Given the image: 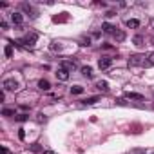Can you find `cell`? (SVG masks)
<instances>
[{"instance_id": "52a82bcc", "label": "cell", "mask_w": 154, "mask_h": 154, "mask_svg": "<svg viewBox=\"0 0 154 154\" xmlns=\"http://www.w3.org/2000/svg\"><path fill=\"white\" fill-rule=\"evenodd\" d=\"M11 22H13L15 26H22V24H24V17H22V13H18V11L11 13Z\"/></svg>"}, {"instance_id": "f546056e", "label": "cell", "mask_w": 154, "mask_h": 154, "mask_svg": "<svg viewBox=\"0 0 154 154\" xmlns=\"http://www.w3.org/2000/svg\"><path fill=\"white\" fill-rule=\"evenodd\" d=\"M152 42H154V38H152Z\"/></svg>"}, {"instance_id": "ffe728a7", "label": "cell", "mask_w": 154, "mask_h": 154, "mask_svg": "<svg viewBox=\"0 0 154 154\" xmlns=\"http://www.w3.org/2000/svg\"><path fill=\"white\" fill-rule=\"evenodd\" d=\"M4 54H6L8 58H11V56H13V45H11V44H8V45L4 47Z\"/></svg>"}, {"instance_id": "4fadbf2b", "label": "cell", "mask_w": 154, "mask_h": 154, "mask_svg": "<svg viewBox=\"0 0 154 154\" xmlns=\"http://www.w3.org/2000/svg\"><path fill=\"white\" fill-rule=\"evenodd\" d=\"M125 98H129V100H143V94H140V93H132V91H127V93H125Z\"/></svg>"}, {"instance_id": "8992f818", "label": "cell", "mask_w": 154, "mask_h": 154, "mask_svg": "<svg viewBox=\"0 0 154 154\" xmlns=\"http://www.w3.org/2000/svg\"><path fill=\"white\" fill-rule=\"evenodd\" d=\"M56 78H58L60 82H67V80H69V71H65L63 67H58V71H56Z\"/></svg>"}, {"instance_id": "cb8c5ba5", "label": "cell", "mask_w": 154, "mask_h": 154, "mask_svg": "<svg viewBox=\"0 0 154 154\" xmlns=\"http://www.w3.org/2000/svg\"><path fill=\"white\" fill-rule=\"evenodd\" d=\"M18 138H20V140H24V138H26V132H24V129H20V131H18Z\"/></svg>"}, {"instance_id": "6da1fadb", "label": "cell", "mask_w": 154, "mask_h": 154, "mask_svg": "<svg viewBox=\"0 0 154 154\" xmlns=\"http://www.w3.org/2000/svg\"><path fill=\"white\" fill-rule=\"evenodd\" d=\"M2 89H4V91H9V93H15V91L20 89V84H18V80H15V78H6V80L2 82Z\"/></svg>"}, {"instance_id": "2e32d148", "label": "cell", "mask_w": 154, "mask_h": 154, "mask_svg": "<svg viewBox=\"0 0 154 154\" xmlns=\"http://www.w3.org/2000/svg\"><path fill=\"white\" fill-rule=\"evenodd\" d=\"M2 116H8V118L17 116V111H15V109H11V107H4V109H2Z\"/></svg>"}, {"instance_id": "83f0119b", "label": "cell", "mask_w": 154, "mask_h": 154, "mask_svg": "<svg viewBox=\"0 0 154 154\" xmlns=\"http://www.w3.org/2000/svg\"><path fill=\"white\" fill-rule=\"evenodd\" d=\"M2 154H9V150H8L6 147H2Z\"/></svg>"}, {"instance_id": "9a60e30c", "label": "cell", "mask_w": 154, "mask_h": 154, "mask_svg": "<svg viewBox=\"0 0 154 154\" xmlns=\"http://www.w3.org/2000/svg\"><path fill=\"white\" fill-rule=\"evenodd\" d=\"M82 74L85 76V78H93V74H94V72H93V67L84 65V67H82Z\"/></svg>"}, {"instance_id": "7a4b0ae2", "label": "cell", "mask_w": 154, "mask_h": 154, "mask_svg": "<svg viewBox=\"0 0 154 154\" xmlns=\"http://www.w3.org/2000/svg\"><path fill=\"white\" fill-rule=\"evenodd\" d=\"M36 38H38V36H36L35 33H27V35H26V36H22L17 44H18V45H24V47H33V45H35V42H36Z\"/></svg>"}, {"instance_id": "d4e9b609", "label": "cell", "mask_w": 154, "mask_h": 154, "mask_svg": "<svg viewBox=\"0 0 154 154\" xmlns=\"http://www.w3.org/2000/svg\"><path fill=\"white\" fill-rule=\"evenodd\" d=\"M116 103H118V105H125V103H127V102H125V100H123V98H118V100H116Z\"/></svg>"}, {"instance_id": "5bb4252c", "label": "cell", "mask_w": 154, "mask_h": 154, "mask_svg": "<svg viewBox=\"0 0 154 154\" xmlns=\"http://www.w3.org/2000/svg\"><path fill=\"white\" fill-rule=\"evenodd\" d=\"M96 89H100L102 93H107L109 91V84L105 80H100V82H96Z\"/></svg>"}, {"instance_id": "f1b7e54d", "label": "cell", "mask_w": 154, "mask_h": 154, "mask_svg": "<svg viewBox=\"0 0 154 154\" xmlns=\"http://www.w3.org/2000/svg\"><path fill=\"white\" fill-rule=\"evenodd\" d=\"M42 154H54L53 150H42Z\"/></svg>"}, {"instance_id": "484cf974", "label": "cell", "mask_w": 154, "mask_h": 154, "mask_svg": "<svg viewBox=\"0 0 154 154\" xmlns=\"http://www.w3.org/2000/svg\"><path fill=\"white\" fill-rule=\"evenodd\" d=\"M0 26H2V29H8V22H6V20L0 22Z\"/></svg>"}, {"instance_id": "7402d4cb", "label": "cell", "mask_w": 154, "mask_h": 154, "mask_svg": "<svg viewBox=\"0 0 154 154\" xmlns=\"http://www.w3.org/2000/svg\"><path fill=\"white\" fill-rule=\"evenodd\" d=\"M27 118H29L27 114H17V116H15V120H17V122H26Z\"/></svg>"}, {"instance_id": "8fae6325", "label": "cell", "mask_w": 154, "mask_h": 154, "mask_svg": "<svg viewBox=\"0 0 154 154\" xmlns=\"http://www.w3.org/2000/svg\"><path fill=\"white\" fill-rule=\"evenodd\" d=\"M112 36H114V40H116V42H123V40L127 38L125 31H122V29H116V33H114Z\"/></svg>"}, {"instance_id": "ac0fdd59", "label": "cell", "mask_w": 154, "mask_h": 154, "mask_svg": "<svg viewBox=\"0 0 154 154\" xmlns=\"http://www.w3.org/2000/svg\"><path fill=\"white\" fill-rule=\"evenodd\" d=\"M84 93V87L82 85H72L71 87V94H82Z\"/></svg>"}, {"instance_id": "603a6c76", "label": "cell", "mask_w": 154, "mask_h": 154, "mask_svg": "<svg viewBox=\"0 0 154 154\" xmlns=\"http://www.w3.org/2000/svg\"><path fill=\"white\" fill-rule=\"evenodd\" d=\"M31 149H33L35 152H36V150H42V147H40L38 143H33V145H31Z\"/></svg>"}, {"instance_id": "44dd1931", "label": "cell", "mask_w": 154, "mask_h": 154, "mask_svg": "<svg viewBox=\"0 0 154 154\" xmlns=\"http://www.w3.org/2000/svg\"><path fill=\"white\" fill-rule=\"evenodd\" d=\"M147 63H149V65H154V51L147 54Z\"/></svg>"}, {"instance_id": "277c9868", "label": "cell", "mask_w": 154, "mask_h": 154, "mask_svg": "<svg viewBox=\"0 0 154 154\" xmlns=\"http://www.w3.org/2000/svg\"><path fill=\"white\" fill-rule=\"evenodd\" d=\"M111 65H112V58H109V56H102V58L98 60V69H102V71L109 69Z\"/></svg>"}, {"instance_id": "e0dca14e", "label": "cell", "mask_w": 154, "mask_h": 154, "mask_svg": "<svg viewBox=\"0 0 154 154\" xmlns=\"http://www.w3.org/2000/svg\"><path fill=\"white\" fill-rule=\"evenodd\" d=\"M98 100H100L98 96H89V98H85V100H84L82 103H84V105H93V103H96Z\"/></svg>"}, {"instance_id": "3957f363", "label": "cell", "mask_w": 154, "mask_h": 154, "mask_svg": "<svg viewBox=\"0 0 154 154\" xmlns=\"http://www.w3.org/2000/svg\"><path fill=\"white\" fill-rule=\"evenodd\" d=\"M147 63V56L145 54H132L129 58V65L131 67H140V65H145Z\"/></svg>"}, {"instance_id": "d6986e66", "label": "cell", "mask_w": 154, "mask_h": 154, "mask_svg": "<svg viewBox=\"0 0 154 154\" xmlns=\"http://www.w3.org/2000/svg\"><path fill=\"white\" fill-rule=\"evenodd\" d=\"M132 42H134V45H143V42H145V38H143L141 35H136V36L132 38Z\"/></svg>"}, {"instance_id": "7c38bea8", "label": "cell", "mask_w": 154, "mask_h": 154, "mask_svg": "<svg viewBox=\"0 0 154 154\" xmlns=\"http://www.w3.org/2000/svg\"><path fill=\"white\" fill-rule=\"evenodd\" d=\"M38 89H42V91H49V89H51V84H49V80H45V78L38 80Z\"/></svg>"}, {"instance_id": "9c48e42d", "label": "cell", "mask_w": 154, "mask_h": 154, "mask_svg": "<svg viewBox=\"0 0 154 154\" xmlns=\"http://www.w3.org/2000/svg\"><path fill=\"white\" fill-rule=\"evenodd\" d=\"M116 29H118V27H116V26H112V24H109V22H103V24H102V31H103V33L114 35V33H116Z\"/></svg>"}, {"instance_id": "ba28073f", "label": "cell", "mask_w": 154, "mask_h": 154, "mask_svg": "<svg viewBox=\"0 0 154 154\" xmlns=\"http://www.w3.org/2000/svg\"><path fill=\"white\" fill-rule=\"evenodd\" d=\"M60 67H63L65 71H69V72H71V71H74V69H76V62H74V60H63V62L60 63Z\"/></svg>"}, {"instance_id": "5b68a950", "label": "cell", "mask_w": 154, "mask_h": 154, "mask_svg": "<svg viewBox=\"0 0 154 154\" xmlns=\"http://www.w3.org/2000/svg\"><path fill=\"white\" fill-rule=\"evenodd\" d=\"M20 8H22V11H24V13H27V15H31V18H36V17H38V13H36V9H35V8H33L31 4H27V2H24V4H22Z\"/></svg>"}, {"instance_id": "4316f807", "label": "cell", "mask_w": 154, "mask_h": 154, "mask_svg": "<svg viewBox=\"0 0 154 154\" xmlns=\"http://www.w3.org/2000/svg\"><path fill=\"white\" fill-rule=\"evenodd\" d=\"M38 122H45V116H44V114H42V112H40V114H38Z\"/></svg>"}, {"instance_id": "30bf717a", "label": "cell", "mask_w": 154, "mask_h": 154, "mask_svg": "<svg viewBox=\"0 0 154 154\" xmlns=\"http://www.w3.org/2000/svg\"><path fill=\"white\" fill-rule=\"evenodd\" d=\"M125 26H127L129 29H138V27H140V20H136V18H129V20L125 22Z\"/></svg>"}]
</instances>
